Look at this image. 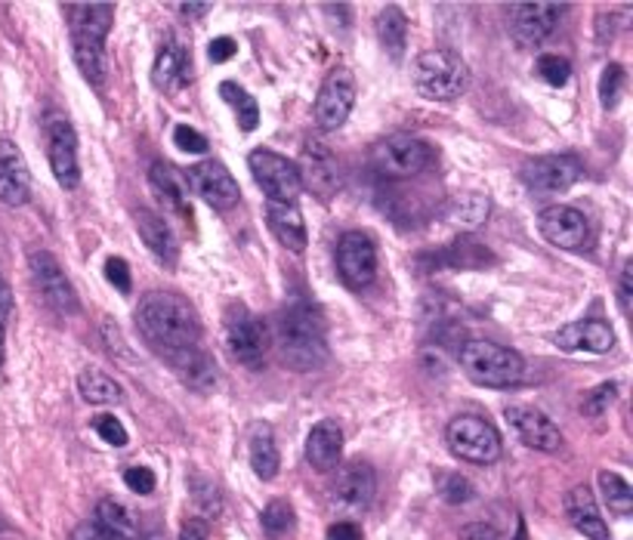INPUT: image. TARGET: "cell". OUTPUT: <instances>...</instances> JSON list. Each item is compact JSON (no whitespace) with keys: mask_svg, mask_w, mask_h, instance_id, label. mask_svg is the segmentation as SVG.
<instances>
[{"mask_svg":"<svg viewBox=\"0 0 633 540\" xmlns=\"http://www.w3.org/2000/svg\"><path fill=\"white\" fill-rule=\"evenodd\" d=\"M297 176H301L303 189H309L318 195L321 201L334 198L340 186H343V176H340V164L334 158V152L318 140H309L303 145L301 164H297Z\"/></svg>","mask_w":633,"mask_h":540,"instance_id":"30bf717a","label":"cell"},{"mask_svg":"<svg viewBox=\"0 0 633 540\" xmlns=\"http://www.w3.org/2000/svg\"><path fill=\"white\" fill-rule=\"evenodd\" d=\"M145 540H171V538H167V535H161V531H155V535H149Z\"/></svg>","mask_w":633,"mask_h":540,"instance_id":"6f0895ef","label":"cell"},{"mask_svg":"<svg viewBox=\"0 0 633 540\" xmlns=\"http://www.w3.org/2000/svg\"><path fill=\"white\" fill-rule=\"evenodd\" d=\"M236 41L232 37H217V41H210V47H207V56H210V63H229L232 56H236Z\"/></svg>","mask_w":633,"mask_h":540,"instance_id":"c3c4849f","label":"cell"},{"mask_svg":"<svg viewBox=\"0 0 633 540\" xmlns=\"http://www.w3.org/2000/svg\"><path fill=\"white\" fill-rule=\"evenodd\" d=\"M149 186L155 191V198H159L164 210H171L176 213L179 220H192V205H189V186H186V179L176 174L171 164H152V170H149Z\"/></svg>","mask_w":633,"mask_h":540,"instance_id":"603a6c76","label":"cell"},{"mask_svg":"<svg viewBox=\"0 0 633 540\" xmlns=\"http://www.w3.org/2000/svg\"><path fill=\"white\" fill-rule=\"evenodd\" d=\"M566 516L575 525V531H581L587 540H609V525L600 516L597 497L587 485H575L566 494Z\"/></svg>","mask_w":633,"mask_h":540,"instance_id":"cb8c5ba5","label":"cell"},{"mask_svg":"<svg viewBox=\"0 0 633 540\" xmlns=\"http://www.w3.org/2000/svg\"><path fill=\"white\" fill-rule=\"evenodd\" d=\"M535 71H538L541 78L547 80L550 87H563V84H569L571 78L569 59H563V56H556V53H544L538 65H535Z\"/></svg>","mask_w":633,"mask_h":540,"instance_id":"ab89813d","label":"cell"},{"mask_svg":"<svg viewBox=\"0 0 633 540\" xmlns=\"http://www.w3.org/2000/svg\"><path fill=\"white\" fill-rule=\"evenodd\" d=\"M106 278H109V285L118 287L121 294H130V287H133L130 269H127V263L121 256H111L109 263H106Z\"/></svg>","mask_w":633,"mask_h":540,"instance_id":"f6af8a7d","label":"cell"},{"mask_svg":"<svg viewBox=\"0 0 633 540\" xmlns=\"http://www.w3.org/2000/svg\"><path fill=\"white\" fill-rule=\"evenodd\" d=\"M174 365L176 377L186 383L195 393H210L217 386V365L210 359V352H205L201 346H189V350L176 352L167 359Z\"/></svg>","mask_w":633,"mask_h":540,"instance_id":"484cf974","label":"cell"},{"mask_svg":"<svg viewBox=\"0 0 633 540\" xmlns=\"http://www.w3.org/2000/svg\"><path fill=\"white\" fill-rule=\"evenodd\" d=\"M266 223L270 232L279 239V244H285L287 251L303 254L306 251V223H303V213L297 205H282V201H270L266 205Z\"/></svg>","mask_w":633,"mask_h":540,"instance_id":"4316f807","label":"cell"},{"mask_svg":"<svg viewBox=\"0 0 633 540\" xmlns=\"http://www.w3.org/2000/svg\"><path fill=\"white\" fill-rule=\"evenodd\" d=\"M615 393H618L615 383H602V386H597V389L585 398L587 417H600V414L609 411V405L615 401Z\"/></svg>","mask_w":633,"mask_h":540,"instance_id":"b9f144b4","label":"cell"},{"mask_svg":"<svg viewBox=\"0 0 633 540\" xmlns=\"http://www.w3.org/2000/svg\"><path fill=\"white\" fill-rule=\"evenodd\" d=\"M371 164L386 179H412V176L424 174L433 164V148L424 140H417V136L396 133V136L374 145Z\"/></svg>","mask_w":633,"mask_h":540,"instance_id":"8992f818","label":"cell"},{"mask_svg":"<svg viewBox=\"0 0 633 540\" xmlns=\"http://www.w3.org/2000/svg\"><path fill=\"white\" fill-rule=\"evenodd\" d=\"M460 540H501V535L485 522H473L460 528Z\"/></svg>","mask_w":633,"mask_h":540,"instance_id":"681fc988","label":"cell"},{"mask_svg":"<svg viewBox=\"0 0 633 540\" xmlns=\"http://www.w3.org/2000/svg\"><path fill=\"white\" fill-rule=\"evenodd\" d=\"M337 275L349 290H364L378 275V247L364 232H347L337 241Z\"/></svg>","mask_w":633,"mask_h":540,"instance_id":"9c48e42d","label":"cell"},{"mask_svg":"<svg viewBox=\"0 0 633 540\" xmlns=\"http://www.w3.org/2000/svg\"><path fill=\"white\" fill-rule=\"evenodd\" d=\"M72 540H106L102 531L96 528V522H80L75 531H72Z\"/></svg>","mask_w":633,"mask_h":540,"instance_id":"11a10c76","label":"cell"},{"mask_svg":"<svg viewBox=\"0 0 633 540\" xmlns=\"http://www.w3.org/2000/svg\"><path fill=\"white\" fill-rule=\"evenodd\" d=\"M72 44H75V63H78L80 75L94 87H106V78H109L106 44H94V41H72Z\"/></svg>","mask_w":633,"mask_h":540,"instance_id":"836d02e7","label":"cell"},{"mask_svg":"<svg viewBox=\"0 0 633 540\" xmlns=\"http://www.w3.org/2000/svg\"><path fill=\"white\" fill-rule=\"evenodd\" d=\"M137 331L155 352L164 359H171L176 352L198 346L201 340V321L195 316L189 300H183L179 294L167 290H152L145 294L137 306Z\"/></svg>","mask_w":633,"mask_h":540,"instance_id":"6da1fadb","label":"cell"},{"mask_svg":"<svg viewBox=\"0 0 633 540\" xmlns=\"http://www.w3.org/2000/svg\"><path fill=\"white\" fill-rule=\"evenodd\" d=\"M624 80H627V75H624V68H621L618 63L605 65V68H602V78H600L602 109H615L618 102H621V93H624Z\"/></svg>","mask_w":633,"mask_h":540,"instance_id":"74e56055","label":"cell"},{"mask_svg":"<svg viewBox=\"0 0 633 540\" xmlns=\"http://www.w3.org/2000/svg\"><path fill=\"white\" fill-rule=\"evenodd\" d=\"M352 106H356V78L347 68H334L318 90L316 124L321 130L343 128Z\"/></svg>","mask_w":633,"mask_h":540,"instance_id":"2e32d148","label":"cell"},{"mask_svg":"<svg viewBox=\"0 0 633 540\" xmlns=\"http://www.w3.org/2000/svg\"><path fill=\"white\" fill-rule=\"evenodd\" d=\"M32 198V174L17 143L0 140V205L22 207Z\"/></svg>","mask_w":633,"mask_h":540,"instance_id":"ffe728a7","label":"cell"},{"mask_svg":"<svg viewBox=\"0 0 633 540\" xmlns=\"http://www.w3.org/2000/svg\"><path fill=\"white\" fill-rule=\"evenodd\" d=\"M29 266H32L34 285H37V290H41V297H44L50 309L59 312V316H75V312H78V294H75L72 282L65 278L59 260L47 254V251H34Z\"/></svg>","mask_w":633,"mask_h":540,"instance_id":"7c38bea8","label":"cell"},{"mask_svg":"<svg viewBox=\"0 0 633 540\" xmlns=\"http://www.w3.org/2000/svg\"><path fill=\"white\" fill-rule=\"evenodd\" d=\"M460 367L463 374L479 386L489 389H510L520 386L525 377L523 355L510 346L491 343V340H470L460 346Z\"/></svg>","mask_w":633,"mask_h":540,"instance_id":"3957f363","label":"cell"},{"mask_svg":"<svg viewBox=\"0 0 633 540\" xmlns=\"http://www.w3.org/2000/svg\"><path fill=\"white\" fill-rule=\"evenodd\" d=\"M600 492L605 497V507L612 509L615 516H631L633 513V488L631 482L624 476H618L612 470H602L600 476Z\"/></svg>","mask_w":633,"mask_h":540,"instance_id":"e575fe53","label":"cell"},{"mask_svg":"<svg viewBox=\"0 0 633 540\" xmlns=\"http://www.w3.org/2000/svg\"><path fill=\"white\" fill-rule=\"evenodd\" d=\"M186 186H189L205 205L217 207V210H229L238 205L241 189H238L236 176L222 167L220 161H201V164H192L186 170Z\"/></svg>","mask_w":633,"mask_h":540,"instance_id":"9a60e30c","label":"cell"},{"mask_svg":"<svg viewBox=\"0 0 633 540\" xmlns=\"http://www.w3.org/2000/svg\"><path fill=\"white\" fill-rule=\"evenodd\" d=\"M443 494L448 504H467L473 497V485L463 476H448L443 485Z\"/></svg>","mask_w":633,"mask_h":540,"instance_id":"bcb514c9","label":"cell"},{"mask_svg":"<svg viewBox=\"0 0 633 540\" xmlns=\"http://www.w3.org/2000/svg\"><path fill=\"white\" fill-rule=\"evenodd\" d=\"M506 423L516 429V436L523 439V445L535 448V451H559L563 445V432L547 414L528 405H510L506 408Z\"/></svg>","mask_w":633,"mask_h":540,"instance_id":"d6986e66","label":"cell"},{"mask_svg":"<svg viewBox=\"0 0 633 540\" xmlns=\"http://www.w3.org/2000/svg\"><path fill=\"white\" fill-rule=\"evenodd\" d=\"M7 359V334H3V324H0V365Z\"/></svg>","mask_w":633,"mask_h":540,"instance_id":"9f6ffc18","label":"cell"},{"mask_svg":"<svg viewBox=\"0 0 633 540\" xmlns=\"http://www.w3.org/2000/svg\"><path fill=\"white\" fill-rule=\"evenodd\" d=\"M340 454H343V429L337 427V420H318L306 436L309 466H316L318 473H328L340 463Z\"/></svg>","mask_w":633,"mask_h":540,"instance_id":"d4e9b609","label":"cell"},{"mask_svg":"<svg viewBox=\"0 0 633 540\" xmlns=\"http://www.w3.org/2000/svg\"><path fill=\"white\" fill-rule=\"evenodd\" d=\"M328 540H362V528L356 522H334L328 528Z\"/></svg>","mask_w":633,"mask_h":540,"instance_id":"f907efd6","label":"cell"},{"mask_svg":"<svg viewBox=\"0 0 633 540\" xmlns=\"http://www.w3.org/2000/svg\"><path fill=\"white\" fill-rule=\"evenodd\" d=\"M179 540H207V525L201 519H189L179 531Z\"/></svg>","mask_w":633,"mask_h":540,"instance_id":"f5cc1de1","label":"cell"},{"mask_svg":"<svg viewBox=\"0 0 633 540\" xmlns=\"http://www.w3.org/2000/svg\"><path fill=\"white\" fill-rule=\"evenodd\" d=\"M275 343L294 371H316L328 362L325 321L309 302H294L275 321Z\"/></svg>","mask_w":633,"mask_h":540,"instance_id":"7a4b0ae2","label":"cell"},{"mask_svg":"<svg viewBox=\"0 0 633 540\" xmlns=\"http://www.w3.org/2000/svg\"><path fill=\"white\" fill-rule=\"evenodd\" d=\"M124 485L137 494H152L155 485H159V478H155V473L149 466H130L124 473Z\"/></svg>","mask_w":633,"mask_h":540,"instance_id":"ee69618b","label":"cell"},{"mask_svg":"<svg viewBox=\"0 0 633 540\" xmlns=\"http://www.w3.org/2000/svg\"><path fill=\"white\" fill-rule=\"evenodd\" d=\"M78 393L80 398L90 401V405H121V401H124V386L114 381L111 374L96 371V367L80 371Z\"/></svg>","mask_w":633,"mask_h":540,"instance_id":"1f68e13d","label":"cell"},{"mask_svg":"<svg viewBox=\"0 0 633 540\" xmlns=\"http://www.w3.org/2000/svg\"><path fill=\"white\" fill-rule=\"evenodd\" d=\"M174 145L176 148H183V152H192V155H201L207 152V140L189 124H176L174 128Z\"/></svg>","mask_w":633,"mask_h":540,"instance_id":"7bdbcfd3","label":"cell"},{"mask_svg":"<svg viewBox=\"0 0 633 540\" xmlns=\"http://www.w3.org/2000/svg\"><path fill=\"white\" fill-rule=\"evenodd\" d=\"M94 522L106 540H140V528H137L133 513L121 500H114V497L99 500Z\"/></svg>","mask_w":633,"mask_h":540,"instance_id":"4dcf8cb0","label":"cell"},{"mask_svg":"<svg viewBox=\"0 0 633 540\" xmlns=\"http://www.w3.org/2000/svg\"><path fill=\"white\" fill-rule=\"evenodd\" d=\"M47 158L53 176L63 189H75L80 183L78 164V133L72 121L63 114H53L47 121Z\"/></svg>","mask_w":633,"mask_h":540,"instance_id":"4fadbf2b","label":"cell"},{"mask_svg":"<svg viewBox=\"0 0 633 540\" xmlns=\"http://www.w3.org/2000/svg\"><path fill=\"white\" fill-rule=\"evenodd\" d=\"M618 302H621V312L631 316L633 312V263H627L621 269V282H618Z\"/></svg>","mask_w":633,"mask_h":540,"instance_id":"7dc6e473","label":"cell"},{"mask_svg":"<svg viewBox=\"0 0 633 540\" xmlns=\"http://www.w3.org/2000/svg\"><path fill=\"white\" fill-rule=\"evenodd\" d=\"M263 528H266V535L272 538H279V535H287L291 528H294V509L285 500H272L270 507L263 509Z\"/></svg>","mask_w":633,"mask_h":540,"instance_id":"f35d334b","label":"cell"},{"mask_svg":"<svg viewBox=\"0 0 633 540\" xmlns=\"http://www.w3.org/2000/svg\"><path fill=\"white\" fill-rule=\"evenodd\" d=\"M581 179V164L571 155H544L523 167V183L535 195H559Z\"/></svg>","mask_w":633,"mask_h":540,"instance_id":"e0dca14e","label":"cell"},{"mask_svg":"<svg viewBox=\"0 0 633 540\" xmlns=\"http://www.w3.org/2000/svg\"><path fill=\"white\" fill-rule=\"evenodd\" d=\"M566 13L563 3H547V0H535V3H516L510 10V22H513V37L523 47H538L544 37H550L559 25V19Z\"/></svg>","mask_w":633,"mask_h":540,"instance_id":"ac0fdd59","label":"cell"},{"mask_svg":"<svg viewBox=\"0 0 633 540\" xmlns=\"http://www.w3.org/2000/svg\"><path fill=\"white\" fill-rule=\"evenodd\" d=\"M3 540H19V538H3Z\"/></svg>","mask_w":633,"mask_h":540,"instance_id":"680465c9","label":"cell"},{"mask_svg":"<svg viewBox=\"0 0 633 540\" xmlns=\"http://www.w3.org/2000/svg\"><path fill=\"white\" fill-rule=\"evenodd\" d=\"M378 37L393 59H402L408 47V16L399 7H383L378 16Z\"/></svg>","mask_w":633,"mask_h":540,"instance_id":"d6a6232c","label":"cell"},{"mask_svg":"<svg viewBox=\"0 0 633 540\" xmlns=\"http://www.w3.org/2000/svg\"><path fill=\"white\" fill-rule=\"evenodd\" d=\"M445 442H448V451L458 461L473 463V466H491V463L501 461V454H504L501 432L491 427L485 417H476V414L455 417L445 427Z\"/></svg>","mask_w":633,"mask_h":540,"instance_id":"5b68a950","label":"cell"},{"mask_svg":"<svg viewBox=\"0 0 633 540\" xmlns=\"http://www.w3.org/2000/svg\"><path fill=\"white\" fill-rule=\"evenodd\" d=\"M94 429H96V436H99L106 445H111V448L127 445V429H124V423L114 417V414H99V417L94 420Z\"/></svg>","mask_w":633,"mask_h":540,"instance_id":"60d3db41","label":"cell"},{"mask_svg":"<svg viewBox=\"0 0 633 540\" xmlns=\"http://www.w3.org/2000/svg\"><path fill=\"white\" fill-rule=\"evenodd\" d=\"M65 16L72 25V41H94L106 44L114 22V7L111 3H68Z\"/></svg>","mask_w":633,"mask_h":540,"instance_id":"7402d4cb","label":"cell"},{"mask_svg":"<svg viewBox=\"0 0 633 540\" xmlns=\"http://www.w3.org/2000/svg\"><path fill=\"white\" fill-rule=\"evenodd\" d=\"M556 346L566 352H609L615 346L612 328L600 318H585V321H571L563 331H556Z\"/></svg>","mask_w":633,"mask_h":540,"instance_id":"44dd1931","label":"cell"},{"mask_svg":"<svg viewBox=\"0 0 633 540\" xmlns=\"http://www.w3.org/2000/svg\"><path fill=\"white\" fill-rule=\"evenodd\" d=\"M176 13H183L186 19H201L210 13V3H176Z\"/></svg>","mask_w":633,"mask_h":540,"instance_id":"db71d44e","label":"cell"},{"mask_svg":"<svg viewBox=\"0 0 633 540\" xmlns=\"http://www.w3.org/2000/svg\"><path fill=\"white\" fill-rule=\"evenodd\" d=\"M248 461H251L253 476L270 482L279 476V466H282V454L275 445V436H272L270 423H253L251 436H248Z\"/></svg>","mask_w":633,"mask_h":540,"instance_id":"f1b7e54d","label":"cell"},{"mask_svg":"<svg viewBox=\"0 0 633 540\" xmlns=\"http://www.w3.org/2000/svg\"><path fill=\"white\" fill-rule=\"evenodd\" d=\"M13 316V290L7 285V278L0 275V324Z\"/></svg>","mask_w":633,"mask_h":540,"instance_id":"816d5d0a","label":"cell"},{"mask_svg":"<svg viewBox=\"0 0 633 540\" xmlns=\"http://www.w3.org/2000/svg\"><path fill=\"white\" fill-rule=\"evenodd\" d=\"M137 229H140V239L145 241V247L159 256L161 263L174 266L176 239H174V229L167 225V220L159 217V213H152V210H140V213H137Z\"/></svg>","mask_w":633,"mask_h":540,"instance_id":"f546056e","label":"cell"},{"mask_svg":"<svg viewBox=\"0 0 633 540\" xmlns=\"http://www.w3.org/2000/svg\"><path fill=\"white\" fill-rule=\"evenodd\" d=\"M152 78L159 84L161 90H179L186 87L192 78V59L189 49L183 47L176 37H171L167 44H161L159 56H155V68H152Z\"/></svg>","mask_w":633,"mask_h":540,"instance_id":"83f0119b","label":"cell"},{"mask_svg":"<svg viewBox=\"0 0 633 540\" xmlns=\"http://www.w3.org/2000/svg\"><path fill=\"white\" fill-rule=\"evenodd\" d=\"M538 229L544 239L559 251H585L590 244V220L578 207L554 205L544 207L538 217Z\"/></svg>","mask_w":633,"mask_h":540,"instance_id":"5bb4252c","label":"cell"},{"mask_svg":"<svg viewBox=\"0 0 633 540\" xmlns=\"http://www.w3.org/2000/svg\"><path fill=\"white\" fill-rule=\"evenodd\" d=\"M489 198L479 195V191H467L463 198L455 201V210H451V220L463 229H476L479 223H485L489 217Z\"/></svg>","mask_w":633,"mask_h":540,"instance_id":"8d00e7d4","label":"cell"},{"mask_svg":"<svg viewBox=\"0 0 633 540\" xmlns=\"http://www.w3.org/2000/svg\"><path fill=\"white\" fill-rule=\"evenodd\" d=\"M226 343L236 362L257 367L270 350V331L248 306H232L226 312Z\"/></svg>","mask_w":633,"mask_h":540,"instance_id":"ba28073f","label":"cell"},{"mask_svg":"<svg viewBox=\"0 0 633 540\" xmlns=\"http://www.w3.org/2000/svg\"><path fill=\"white\" fill-rule=\"evenodd\" d=\"M378 492L374 466L364 461H349L337 470L331 482V504L343 513H364Z\"/></svg>","mask_w":633,"mask_h":540,"instance_id":"8fae6325","label":"cell"},{"mask_svg":"<svg viewBox=\"0 0 633 540\" xmlns=\"http://www.w3.org/2000/svg\"><path fill=\"white\" fill-rule=\"evenodd\" d=\"M414 87L429 102H455L470 87V71L451 49H427L414 63Z\"/></svg>","mask_w":633,"mask_h":540,"instance_id":"277c9868","label":"cell"},{"mask_svg":"<svg viewBox=\"0 0 633 540\" xmlns=\"http://www.w3.org/2000/svg\"><path fill=\"white\" fill-rule=\"evenodd\" d=\"M248 167H251L257 186L270 195V201H282V205H294L297 201L303 186L294 161H287L285 155L270 152V148H257L248 158Z\"/></svg>","mask_w":633,"mask_h":540,"instance_id":"52a82bcc","label":"cell"},{"mask_svg":"<svg viewBox=\"0 0 633 540\" xmlns=\"http://www.w3.org/2000/svg\"><path fill=\"white\" fill-rule=\"evenodd\" d=\"M222 99L236 109L238 114V128L241 130H257V124H260V109H257V99H253L248 90H241L238 84H232V80H226L220 87Z\"/></svg>","mask_w":633,"mask_h":540,"instance_id":"d590c367","label":"cell"}]
</instances>
